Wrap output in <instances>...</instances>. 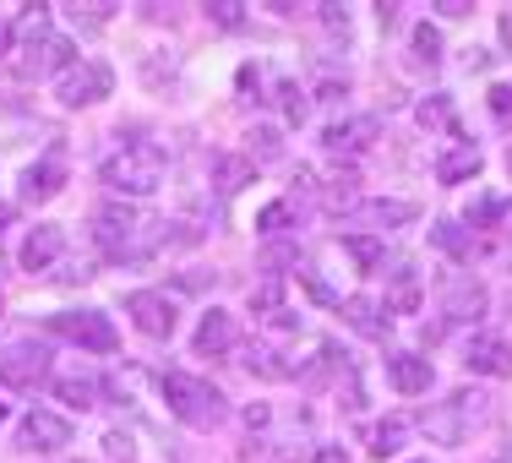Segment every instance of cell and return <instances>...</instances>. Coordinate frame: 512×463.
Returning a JSON list of instances; mask_svg holds the SVG:
<instances>
[{"label":"cell","instance_id":"obj_1","mask_svg":"<svg viewBox=\"0 0 512 463\" xmlns=\"http://www.w3.org/2000/svg\"><path fill=\"white\" fill-rule=\"evenodd\" d=\"M169 218H153L148 207H137V202H99L93 207V246L104 251L109 262H148L153 251H164L169 246Z\"/></svg>","mask_w":512,"mask_h":463},{"label":"cell","instance_id":"obj_2","mask_svg":"<svg viewBox=\"0 0 512 463\" xmlns=\"http://www.w3.org/2000/svg\"><path fill=\"white\" fill-rule=\"evenodd\" d=\"M164 169H169V158H164L158 142H126L120 153L104 158V186L115 191L120 202L126 197H153V191L164 186Z\"/></svg>","mask_w":512,"mask_h":463},{"label":"cell","instance_id":"obj_3","mask_svg":"<svg viewBox=\"0 0 512 463\" xmlns=\"http://www.w3.org/2000/svg\"><path fill=\"white\" fill-rule=\"evenodd\" d=\"M485 414H491V398H485L480 387H458L453 398H442V404H431L420 414V431L431 436L436 447H458L474 436V425H485Z\"/></svg>","mask_w":512,"mask_h":463},{"label":"cell","instance_id":"obj_4","mask_svg":"<svg viewBox=\"0 0 512 463\" xmlns=\"http://www.w3.org/2000/svg\"><path fill=\"white\" fill-rule=\"evenodd\" d=\"M164 404L175 420H186L191 431H213V425L224 420V393H218L213 382H202V376H191V371L164 376Z\"/></svg>","mask_w":512,"mask_h":463},{"label":"cell","instance_id":"obj_5","mask_svg":"<svg viewBox=\"0 0 512 463\" xmlns=\"http://www.w3.org/2000/svg\"><path fill=\"white\" fill-rule=\"evenodd\" d=\"M71 60H77V55H71L66 33H55V28H44V22H39V28L11 50L6 66H11V77H17V82H44V77H60Z\"/></svg>","mask_w":512,"mask_h":463},{"label":"cell","instance_id":"obj_6","mask_svg":"<svg viewBox=\"0 0 512 463\" xmlns=\"http://www.w3.org/2000/svg\"><path fill=\"white\" fill-rule=\"evenodd\" d=\"M109 93H115V71L104 66V60H71L66 71L55 77V99L66 109H88V104H104Z\"/></svg>","mask_w":512,"mask_h":463},{"label":"cell","instance_id":"obj_7","mask_svg":"<svg viewBox=\"0 0 512 463\" xmlns=\"http://www.w3.org/2000/svg\"><path fill=\"white\" fill-rule=\"evenodd\" d=\"M0 382H6L11 393H39V387L50 382V344H39V338L6 344L0 349Z\"/></svg>","mask_w":512,"mask_h":463},{"label":"cell","instance_id":"obj_8","mask_svg":"<svg viewBox=\"0 0 512 463\" xmlns=\"http://www.w3.org/2000/svg\"><path fill=\"white\" fill-rule=\"evenodd\" d=\"M50 327L60 338H71L77 349H93V355H115L120 349V333L104 311H60V316H50Z\"/></svg>","mask_w":512,"mask_h":463},{"label":"cell","instance_id":"obj_9","mask_svg":"<svg viewBox=\"0 0 512 463\" xmlns=\"http://www.w3.org/2000/svg\"><path fill=\"white\" fill-rule=\"evenodd\" d=\"M17 447L22 453H60V447H71V420L55 409H28L17 425Z\"/></svg>","mask_w":512,"mask_h":463},{"label":"cell","instance_id":"obj_10","mask_svg":"<svg viewBox=\"0 0 512 463\" xmlns=\"http://www.w3.org/2000/svg\"><path fill=\"white\" fill-rule=\"evenodd\" d=\"M126 316L137 322L142 338H175V327H180L175 300L158 295V289H137V295H126Z\"/></svg>","mask_w":512,"mask_h":463},{"label":"cell","instance_id":"obj_11","mask_svg":"<svg viewBox=\"0 0 512 463\" xmlns=\"http://www.w3.org/2000/svg\"><path fill=\"white\" fill-rule=\"evenodd\" d=\"M485 306H491V295H485L480 278H453V284L442 289V327H469V322H480Z\"/></svg>","mask_w":512,"mask_h":463},{"label":"cell","instance_id":"obj_12","mask_svg":"<svg viewBox=\"0 0 512 463\" xmlns=\"http://www.w3.org/2000/svg\"><path fill=\"white\" fill-rule=\"evenodd\" d=\"M66 180H71V164H66V153H44L39 164H28L22 169V202H50L66 191Z\"/></svg>","mask_w":512,"mask_h":463},{"label":"cell","instance_id":"obj_13","mask_svg":"<svg viewBox=\"0 0 512 463\" xmlns=\"http://www.w3.org/2000/svg\"><path fill=\"white\" fill-rule=\"evenodd\" d=\"M349 218L360 224V235H387V229L414 224V218H420V207L404 202V197H376V202H360Z\"/></svg>","mask_w":512,"mask_h":463},{"label":"cell","instance_id":"obj_14","mask_svg":"<svg viewBox=\"0 0 512 463\" xmlns=\"http://www.w3.org/2000/svg\"><path fill=\"white\" fill-rule=\"evenodd\" d=\"M376 137H382V120L376 115H344V120H333V126L322 131V148L344 158V153H365Z\"/></svg>","mask_w":512,"mask_h":463},{"label":"cell","instance_id":"obj_15","mask_svg":"<svg viewBox=\"0 0 512 463\" xmlns=\"http://www.w3.org/2000/svg\"><path fill=\"white\" fill-rule=\"evenodd\" d=\"M387 382H393L404 398H420V393H431L436 365L425 355H414V349H393V355H387Z\"/></svg>","mask_w":512,"mask_h":463},{"label":"cell","instance_id":"obj_16","mask_svg":"<svg viewBox=\"0 0 512 463\" xmlns=\"http://www.w3.org/2000/svg\"><path fill=\"white\" fill-rule=\"evenodd\" d=\"M463 365L474 376H512V344L502 333H474L469 349H463Z\"/></svg>","mask_w":512,"mask_h":463},{"label":"cell","instance_id":"obj_17","mask_svg":"<svg viewBox=\"0 0 512 463\" xmlns=\"http://www.w3.org/2000/svg\"><path fill=\"white\" fill-rule=\"evenodd\" d=\"M60 251H66V229L39 224V229H28V240H22V267H28V273H50V267L60 262Z\"/></svg>","mask_w":512,"mask_h":463},{"label":"cell","instance_id":"obj_18","mask_svg":"<svg viewBox=\"0 0 512 463\" xmlns=\"http://www.w3.org/2000/svg\"><path fill=\"white\" fill-rule=\"evenodd\" d=\"M235 344H240V333H235V316L213 306V311L202 316V327H197V355H202V360H218V355H229Z\"/></svg>","mask_w":512,"mask_h":463},{"label":"cell","instance_id":"obj_19","mask_svg":"<svg viewBox=\"0 0 512 463\" xmlns=\"http://www.w3.org/2000/svg\"><path fill=\"white\" fill-rule=\"evenodd\" d=\"M480 164H485L480 148H474L469 137H453V148L436 158V180H442V186H463V180L480 175Z\"/></svg>","mask_w":512,"mask_h":463},{"label":"cell","instance_id":"obj_20","mask_svg":"<svg viewBox=\"0 0 512 463\" xmlns=\"http://www.w3.org/2000/svg\"><path fill=\"white\" fill-rule=\"evenodd\" d=\"M316 202H322V213H333V218L355 213V207H360V175H355V169H338V175H327L322 186H316Z\"/></svg>","mask_w":512,"mask_h":463},{"label":"cell","instance_id":"obj_21","mask_svg":"<svg viewBox=\"0 0 512 463\" xmlns=\"http://www.w3.org/2000/svg\"><path fill=\"white\" fill-rule=\"evenodd\" d=\"M344 322L355 327L360 338H387L393 311H387L382 300H371V295H349V300H344Z\"/></svg>","mask_w":512,"mask_h":463},{"label":"cell","instance_id":"obj_22","mask_svg":"<svg viewBox=\"0 0 512 463\" xmlns=\"http://www.w3.org/2000/svg\"><path fill=\"white\" fill-rule=\"evenodd\" d=\"M240 355H246L240 365H246L251 376H262V382H289V376H300V365H289V355H284V349L262 344V338H256V344H246Z\"/></svg>","mask_w":512,"mask_h":463},{"label":"cell","instance_id":"obj_23","mask_svg":"<svg viewBox=\"0 0 512 463\" xmlns=\"http://www.w3.org/2000/svg\"><path fill=\"white\" fill-rule=\"evenodd\" d=\"M393 295H387V311L393 316H409L414 306H420V278H414V262L409 257H393Z\"/></svg>","mask_w":512,"mask_h":463},{"label":"cell","instance_id":"obj_24","mask_svg":"<svg viewBox=\"0 0 512 463\" xmlns=\"http://www.w3.org/2000/svg\"><path fill=\"white\" fill-rule=\"evenodd\" d=\"M251 175H256V164L246 153H213V186L224 191V197H235L240 186H251Z\"/></svg>","mask_w":512,"mask_h":463},{"label":"cell","instance_id":"obj_25","mask_svg":"<svg viewBox=\"0 0 512 463\" xmlns=\"http://www.w3.org/2000/svg\"><path fill=\"white\" fill-rule=\"evenodd\" d=\"M55 398H60V404H71V409H99L104 382H99V376H88V371H82V376H60Z\"/></svg>","mask_w":512,"mask_h":463},{"label":"cell","instance_id":"obj_26","mask_svg":"<svg viewBox=\"0 0 512 463\" xmlns=\"http://www.w3.org/2000/svg\"><path fill=\"white\" fill-rule=\"evenodd\" d=\"M404 442H409V420H404V414H387V420L371 425V453L376 458H393Z\"/></svg>","mask_w":512,"mask_h":463},{"label":"cell","instance_id":"obj_27","mask_svg":"<svg viewBox=\"0 0 512 463\" xmlns=\"http://www.w3.org/2000/svg\"><path fill=\"white\" fill-rule=\"evenodd\" d=\"M431 246L447 251V257L469 262L474 257V235H463V224H453V218H442V224H431Z\"/></svg>","mask_w":512,"mask_h":463},{"label":"cell","instance_id":"obj_28","mask_svg":"<svg viewBox=\"0 0 512 463\" xmlns=\"http://www.w3.org/2000/svg\"><path fill=\"white\" fill-rule=\"evenodd\" d=\"M246 142H251V148H246L251 164H273V158L284 153V131H278V126H251Z\"/></svg>","mask_w":512,"mask_h":463},{"label":"cell","instance_id":"obj_29","mask_svg":"<svg viewBox=\"0 0 512 463\" xmlns=\"http://www.w3.org/2000/svg\"><path fill=\"white\" fill-rule=\"evenodd\" d=\"M344 251H349V257H355L360 267H365V273H376V267L387 262V240H382V235H360V229L344 240Z\"/></svg>","mask_w":512,"mask_h":463},{"label":"cell","instance_id":"obj_30","mask_svg":"<svg viewBox=\"0 0 512 463\" xmlns=\"http://www.w3.org/2000/svg\"><path fill=\"white\" fill-rule=\"evenodd\" d=\"M420 126H425V131H453V137H463L458 120H453V99H447V93H431V99L420 104Z\"/></svg>","mask_w":512,"mask_h":463},{"label":"cell","instance_id":"obj_31","mask_svg":"<svg viewBox=\"0 0 512 463\" xmlns=\"http://www.w3.org/2000/svg\"><path fill=\"white\" fill-rule=\"evenodd\" d=\"M289 224H295V207H289V202H267L262 213H256V235H262V240H278Z\"/></svg>","mask_w":512,"mask_h":463},{"label":"cell","instance_id":"obj_32","mask_svg":"<svg viewBox=\"0 0 512 463\" xmlns=\"http://www.w3.org/2000/svg\"><path fill=\"white\" fill-rule=\"evenodd\" d=\"M251 311H256V316H278V311H284V278L267 273L262 284L251 289Z\"/></svg>","mask_w":512,"mask_h":463},{"label":"cell","instance_id":"obj_33","mask_svg":"<svg viewBox=\"0 0 512 463\" xmlns=\"http://www.w3.org/2000/svg\"><path fill=\"white\" fill-rule=\"evenodd\" d=\"M409 44H414V60H420V66H442V33H436L431 22H420V28L409 33Z\"/></svg>","mask_w":512,"mask_h":463},{"label":"cell","instance_id":"obj_34","mask_svg":"<svg viewBox=\"0 0 512 463\" xmlns=\"http://www.w3.org/2000/svg\"><path fill=\"white\" fill-rule=\"evenodd\" d=\"M60 11H66V17H71V22H77V28H88V33H99V28H104V22H109V17H115V11H120V6H109V0H99V6H60Z\"/></svg>","mask_w":512,"mask_h":463},{"label":"cell","instance_id":"obj_35","mask_svg":"<svg viewBox=\"0 0 512 463\" xmlns=\"http://www.w3.org/2000/svg\"><path fill=\"white\" fill-rule=\"evenodd\" d=\"M485 104H491V120L502 131H512V82H496L491 93H485Z\"/></svg>","mask_w":512,"mask_h":463},{"label":"cell","instance_id":"obj_36","mask_svg":"<svg viewBox=\"0 0 512 463\" xmlns=\"http://www.w3.org/2000/svg\"><path fill=\"white\" fill-rule=\"evenodd\" d=\"M207 22H218V28H240V22H246V6H240V0H207Z\"/></svg>","mask_w":512,"mask_h":463},{"label":"cell","instance_id":"obj_37","mask_svg":"<svg viewBox=\"0 0 512 463\" xmlns=\"http://www.w3.org/2000/svg\"><path fill=\"white\" fill-rule=\"evenodd\" d=\"M295 273H300V284L311 289V300H322V306H338V295H333V284H322V273H316L311 262H295Z\"/></svg>","mask_w":512,"mask_h":463},{"label":"cell","instance_id":"obj_38","mask_svg":"<svg viewBox=\"0 0 512 463\" xmlns=\"http://www.w3.org/2000/svg\"><path fill=\"white\" fill-rule=\"evenodd\" d=\"M273 93H278V104H284V115H289V120H295V126H300V120H306V109H311V104H306V93H300L295 82H278Z\"/></svg>","mask_w":512,"mask_h":463},{"label":"cell","instance_id":"obj_39","mask_svg":"<svg viewBox=\"0 0 512 463\" xmlns=\"http://www.w3.org/2000/svg\"><path fill=\"white\" fill-rule=\"evenodd\" d=\"M502 218H507V202L502 197H485L480 207H469V224L474 229H491V224H502Z\"/></svg>","mask_w":512,"mask_h":463},{"label":"cell","instance_id":"obj_40","mask_svg":"<svg viewBox=\"0 0 512 463\" xmlns=\"http://www.w3.org/2000/svg\"><path fill=\"white\" fill-rule=\"evenodd\" d=\"M104 453H109V463H131V458H137V442H131L126 431H109L104 436Z\"/></svg>","mask_w":512,"mask_h":463},{"label":"cell","instance_id":"obj_41","mask_svg":"<svg viewBox=\"0 0 512 463\" xmlns=\"http://www.w3.org/2000/svg\"><path fill=\"white\" fill-rule=\"evenodd\" d=\"M316 11H322V28L327 33H349V11L344 6H316Z\"/></svg>","mask_w":512,"mask_h":463},{"label":"cell","instance_id":"obj_42","mask_svg":"<svg viewBox=\"0 0 512 463\" xmlns=\"http://www.w3.org/2000/svg\"><path fill=\"white\" fill-rule=\"evenodd\" d=\"M55 278H60V284H88V278H93V267H88V262H66Z\"/></svg>","mask_w":512,"mask_h":463},{"label":"cell","instance_id":"obj_43","mask_svg":"<svg viewBox=\"0 0 512 463\" xmlns=\"http://www.w3.org/2000/svg\"><path fill=\"white\" fill-rule=\"evenodd\" d=\"M431 11H442L447 22H463V17H469V11H474V6H469V0H436Z\"/></svg>","mask_w":512,"mask_h":463},{"label":"cell","instance_id":"obj_44","mask_svg":"<svg viewBox=\"0 0 512 463\" xmlns=\"http://www.w3.org/2000/svg\"><path fill=\"white\" fill-rule=\"evenodd\" d=\"M11 50H17V22L0 17V60H11Z\"/></svg>","mask_w":512,"mask_h":463},{"label":"cell","instance_id":"obj_45","mask_svg":"<svg viewBox=\"0 0 512 463\" xmlns=\"http://www.w3.org/2000/svg\"><path fill=\"white\" fill-rule=\"evenodd\" d=\"M496 39H502V50H512V6L496 17Z\"/></svg>","mask_w":512,"mask_h":463},{"label":"cell","instance_id":"obj_46","mask_svg":"<svg viewBox=\"0 0 512 463\" xmlns=\"http://www.w3.org/2000/svg\"><path fill=\"white\" fill-rule=\"evenodd\" d=\"M398 11H404V6H393V0H382V6H376V17H382V28H393V22H398Z\"/></svg>","mask_w":512,"mask_h":463},{"label":"cell","instance_id":"obj_47","mask_svg":"<svg viewBox=\"0 0 512 463\" xmlns=\"http://www.w3.org/2000/svg\"><path fill=\"white\" fill-rule=\"evenodd\" d=\"M11 218H17V207H11V202H0V235L11 229Z\"/></svg>","mask_w":512,"mask_h":463},{"label":"cell","instance_id":"obj_48","mask_svg":"<svg viewBox=\"0 0 512 463\" xmlns=\"http://www.w3.org/2000/svg\"><path fill=\"white\" fill-rule=\"evenodd\" d=\"M491 463H512V453H496V458H491Z\"/></svg>","mask_w":512,"mask_h":463},{"label":"cell","instance_id":"obj_49","mask_svg":"<svg viewBox=\"0 0 512 463\" xmlns=\"http://www.w3.org/2000/svg\"><path fill=\"white\" fill-rule=\"evenodd\" d=\"M507 175H512V148H507Z\"/></svg>","mask_w":512,"mask_h":463},{"label":"cell","instance_id":"obj_50","mask_svg":"<svg viewBox=\"0 0 512 463\" xmlns=\"http://www.w3.org/2000/svg\"><path fill=\"white\" fill-rule=\"evenodd\" d=\"M0 425H6V404H0Z\"/></svg>","mask_w":512,"mask_h":463},{"label":"cell","instance_id":"obj_51","mask_svg":"<svg viewBox=\"0 0 512 463\" xmlns=\"http://www.w3.org/2000/svg\"><path fill=\"white\" fill-rule=\"evenodd\" d=\"M414 463H425V458H414Z\"/></svg>","mask_w":512,"mask_h":463}]
</instances>
